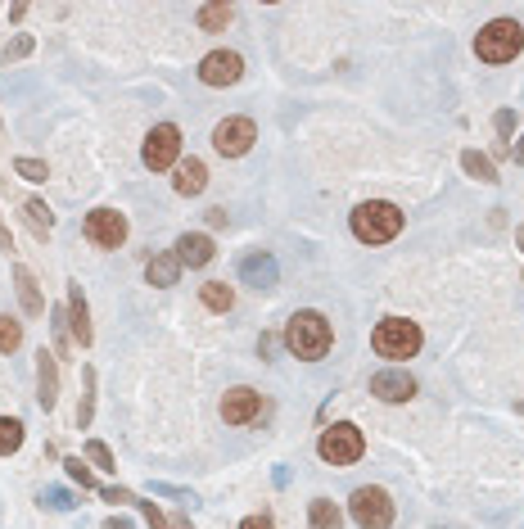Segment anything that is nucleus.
I'll return each instance as SVG.
<instances>
[{
    "mask_svg": "<svg viewBox=\"0 0 524 529\" xmlns=\"http://www.w3.org/2000/svg\"><path fill=\"white\" fill-rule=\"evenodd\" d=\"M105 498H109V503H136L127 489H105Z\"/></svg>",
    "mask_w": 524,
    "mask_h": 529,
    "instance_id": "nucleus-33",
    "label": "nucleus"
},
{
    "mask_svg": "<svg viewBox=\"0 0 524 529\" xmlns=\"http://www.w3.org/2000/svg\"><path fill=\"white\" fill-rule=\"evenodd\" d=\"M240 529H271V521H267V516H249Z\"/></svg>",
    "mask_w": 524,
    "mask_h": 529,
    "instance_id": "nucleus-34",
    "label": "nucleus"
},
{
    "mask_svg": "<svg viewBox=\"0 0 524 529\" xmlns=\"http://www.w3.org/2000/svg\"><path fill=\"white\" fill-rule=\"evenodd\" d=\"M213 259V240L208 236H181L176 240V263L181 267H204Z\"/></svg>",
    "mask_w": 524,
    "mask_h": 529,
    "instance_id": "nucleus-15",
    "label": "nucleus"
},
{
    "mask_svg": "<svg viewBox=\"0 0 524 529\" xmlns=\"http://www.w3.org/2000/svg\"><path fill=\"white\" fill-rule=\"evenodd\" d=\"M23 213H27V222H32V231H41V236H45V231L55 227V213H50V209H45L41 199H27V204H23Z\"/></svg>",
    "mask_w": 524,
    "mask_h": 529,
    "instance_id": "nucleus-24",
    "label": "nucleus"
},
{
    "mask_svg": "<svg viewBox=\"0 0 524 529\" xmlns=\"http://www.w3.org/2000/svg\"><path fill=\"white\" fill-rule=\"evenodd\" d=\"M330 340H335V331H330V321H326L321 312H294L289 326H285V344H289V353L303 358V362L326 358V353H330Z\"/></svg>",
    "mask_w": 524,
    "mask_h": 529,
    "instance_id": "nucleus-1",
    "label": "nucleus"
},
{
    "mask_svg": "<svg viewBox=\"0 0 524 529\" xmlns=\"http://www.w3.org/2000/svg\"><path fill=\"white\" fill-rule=\"evenodd\" d=\"M398 231H402V213L393 204H385V199H371V204H362L353 213V236L367 240V245H385Z\"/></svg>",
    "mask_w": 524,
    "mask_h": 529,
    "instance_id": "nucleus-3",
    "label": "nucleus"
},
{
    "mask_svg": "<svg viewBox=\"0 0 524 529\" xmlns=\"http://www.w3.org/2000/svg\"><path fill=\"white\" fill-rule=\"evenodd\" d=\"M18 443H23V425L14 416H0V457H9Z\"/></svg>",
    "mask_w": 524,
    "mask_h": 529,
    "instance_id": "nucleus-25",
    "label": "nucleus"
},
{
    "mask_svg": "<svg viewBox=\"0 0 524 529\" xmlns=\"http://www.w3.org/2000/svg\"><path fill=\"white\" fill-rule=\"evenodd\" d=\"M105 529H131V525H127V521H109Z\"/></svg>",
    "mask_w": 524,
    "mask_h": 529,
    "instance_id": "nucleus-36",
    "label": "nucleus"
},
{
    "mask_svg": "<svg viewBox=\"0 0 524 529\" xmlns=\"http://www.w3.org/2000/svg\"><path fill=\"white\" fill-rule=\"evenodd\" d=\"M140 512H145V521H149V529H167V521H163V512L154 507V503H136Z\"/></svg>",
    "mask_w": 524,
    "mask_h": 529,
    "instance_id": "nucleus-31",
    "label": "nucleus"
},
{
    "mask_svg": "<svg viewBox=\"0 0 524 529\" xmlns=\"http://www.w3.org/2000/svg\"><path fill=\"white\" fill-rule=\"evenodd\" d=\"M516 163H524V140H520V149H516Z\"/></svg>",
    "mask_w": 524,
    "mask_h": 529,
    "instance_id": "nucleus-37",
    "label": "nucleus"
},
{
    "mask_svg": "<svg viewBox=\"0 0 524 529\" xmlns=\"http://www.w3.org/2000/svg\"><path fill=\"white\" fill-rule=\"evenodd\" d=\"M240 73H245V59L236 50H213L199 64V82L204 86H231V82H240Z\"/></svg>",
    "mask_w": 524,
    "mask_h": 529,
    "instance_id": "nucleus-10",
    "label": "nucleus"
},
{
    "mask_svg": "<svg viewBox=\"0 0 524 529\" xmlns=\"http://www.w3.org/2000/svg\"><path fill=\"white\" fill-rule=\"evenodd\" d=\"M36 381H41V407L50 412L55 407V398H59V376H55V358L50 353H41V362H36Z\"/></svg>",
    "mask_w": 524,
    "mask_h": 529,
    "instance_id": "nucleus-17",
    "label": "nucleus"
},
{
    "mask_svg": "<svg viewBox=\"0 0 524 529\" xmlns=\"http://www.w3.org/2000/svg\"><path fill=\"white\" fill-rule=\"evenodd\" d=\"M68 321H73V335H77V344L86 349V344H91V312H86L82 285H68Z\"/></svg>",
    "mask_w": 524,
    "mask_h": 529,
    "instance_id": "nucleus-13",
    "label": "nucleus"
},
{
    "mask_svg": "<svg viewBox=\"0 0 524 529\" xmlns=\"http://www.w3.org/2000/svg\"><path fill=\"white\" fill-rule=\"evenodd\" d=\"M199 294H204V303H208L213 312H231V303H236V290H231L227 280H208Z\"/></svg>",
    "mask_w": 524,
    "mask_h": 529,
    "instance_id": "nucleus-21",
    "label": "nucleus"
},
{
    "mask_svg": "<svg viewBox=\"0 0 524 529\" xmlns=\"http://www.w3.org/2000/svg\"><path fill=\"white\" fill-rule=\"evenodd\" d=\"M524 46V27L516 18H498V23H489L479 36H475V55L484 59V64H507V59H516Z\"/></svg>",
    "mask_w": 524,
    "mask_h": 529,
    "instance_id": "nucleus-2",
    "label": "nucleus"
},
{
    "mask_svg": "<svg viewBox=\"0 0 524 529\" xmlns=\"http://www.w3.org/2000/svg\"><path fill=\"white\" fill-rule=\"evenodd\" d=\"M258 412H262V394L249 390V385H240V390H231V394L222 398V416H227L231 425H245V421H254Z\"/></svg>",
    "mask_w": 524,
    "mask_h": 529,
    "instance_id": "nucleus-11",
    "label": "nucleus"
},
{
    "mask_svg": "<svg viewBox=\"0 0 524 529\" xmlns=\"http://www.w3.org/2000/svg\"><path fill=\"white\" fill-rule=\"evenodd\" d=\"M14 172H18L23 181H45V177H50V168H45L41 158H14Z\"/></svg>",
    "mask_w": 524,
    "mask_h": 529,
    "instance_id": "nucleus-27",
    "label": "nucleus"
},
{
    "mask_svg": "<svg viewBox=\"0 0 524 529\" xmlns=\"http://www.w3.org/2000/svg\"><path fill=\"white\" fill-rule=\"evenodd\" d=\"M145 276H149V285H176V276H181L176 254H154L149 267H145Z\"/></svg>",
    "mask_w": 524,
    "mask_h": 529,
    "instance_id": "nucleus-18",
    "label": "nucleus"
},
{
    "mask_svg": "<svg viewBox=\"0 0 524 529\" xmlns=\"http://www.w3.org/2000/svg\"><path fill=\"white\" fill-rule=\"evenodd\" d=\"M172 186H176L181 195H199V190L208 186V168H204L199 158H186V163H176V177H172Z\"/></svg>",
    "mask_w": 524,
    "mask_h": 529,
    "instance_id": "nucleus-14",
    "label": "nucleus"
},
{
    "mask_svg": "<svg viewBox=\"0 0 524 529\" xmlns=\"http://www.w3.org/2000/svg\"><path fill=\"white\" fill-rule=\"evenodd\" d=\"M317 453H321L330 466H353V462L367 453V439H362V430H358V425L339 421V425H330V430L321 434Z\"/></svg>",
    "mask_w": 524,
    "mask_h": 529,
    "instance_id": "nucleus-5",
    "label": "nucleus"
},
{
    "mask_svg": "<svg viewBox=\"0 0 524 529\" xmlns=\"http://www.w3.org/2000/svg\"><path fill=\"white\" fill-rule=\"evenodd\" d=\"M520 249H524V231H520Z\"/></svg>",
    "mask_w": 524,
    "mask_h": 529,
    "instance_id": "nucleus-38",
    "label": "nucleus"
},
{
    "mask_svg": "<svg viewBox=\"0 0 524 529\" xmlns=\"http://www.w3.org/2000/svg\"><path fill=\"white\" fill-rule=\"evenodd\" d=\"M86 240H96L100 249H118L127 240V218L114 209H96L86 213Z\"/></svg>",
    "mask_w": 524,
    "mask_h": 529,
    "instance_id": "nucleus-8",
    "label": "nucleus"
},
{
    "mask_svg": "<svg viewBox=\"0 0 524 529\" xmlns=\"http://www.w3.org/2000/svg\"><path fill=\"white\" fill-rule=\"evenodd\" d=\"M41 503H50V507H59V512H68V507H73V498H68L64 489H45V493H41Z\"/></svg>",
    "mask_w": 524,
    "mask_h": 529,
    "instance_id": "nucleus-30",
    "label": "nucleus"
},
{
    "mask_svg": "<svg viewBox=\"0 0 524 529\" xmlns=\"http://www.w3.org/2000/svg\"><path fill=\"white\" fill-rule=\"evenodd\" d=\"M86 457H91V462H96L100 471H114V453H109V448H105L100 439H91V443H86Z\"/></svg>",
    "mask_w": 524,
    "mask_h": 529,
    "instance_id": "nucleus-28",
    "label": "nucleus"
},
{
    "mask_svg": "<svg viewBox=\"0 0 524 529\" xmlns=\"http://www.w3.org/2000/svg\"><path fill=\"white\" fill-rule=\"evenodd\" d=\"M511 127H516V118H511V114H498V132L507 136V132H511Z\"/></svg>",
    "mask_w": 524,
    "mask_h": 529,
    "instance_id": "nucleus-35",
    "label": "nucleus"
},
{
    "mask_svg": "<svg viewBox=\"0 0 524 529\" xmlns=\"http://www.w3.org/2000/svg\"><path fill=\"white\" fill-rule=\"evenodd\" d=\"M64 466H68V475H73V480H77V484H82V489H96V475H91V471H86V466H82V457H68V462H64Z\"/></svg>",
    "mask_w": 524,
    "mask_h": 529,
    "instance_id": "nucleus-29",
    "label": "nucleus"
},
{
    "mask_svg": "<svg viewBox=\"0 0 524 529\" xmlns=\"http://www.w3.org/2000/svg\"><path fill=\"white\" fill-rule=\"evenodd\" d=\"M176 154H181V132L172 127V123H163V127H154V132L145 136V168H154V172H163V168H172L176 163Z\"/></svg>",
    "mask_w": 524,
    "mask_h": 529,
    "instance_id": "nucleus-7",
    "label": "nucleus"
},
{
    "mask_svg": "<svg viewBox=\"0 0 524 529\" xmlns=\"http://www.w3.org/2000/svg\"><path fill=\"white\" fill-rule=\"evenodd\" d=\"M353 521L362 529H389L393 525V503L385 489H358L353 493Z\"/></svg>",
    "mask_w": 524,
    "mask_h": 529,
    "instance_id": "nucleus-6",
    "label": "nucleus"
},
{
    "mask_svg": "<svg viewBox=\"0 0 524 529\" xmlns=\"http://www.w3.org/2000/svg\"><path fill=\"white\" fill-rule=\"evenodd\" d=\"M461 168H466L470 177H479L484 186H493V181H498V172H493V163H489V158H484L479 149H466V154H461Z\"/></svg>",
    "mask_w": 524,
    "mask_h": 529,
    "instance_id": "nucleus-22",
    "label": "nucleus"
},
{
    "mask_svg": "<svg viewBox=\"0 0 524 529\" xmlns=\"http://www.w3.org/2000/svg\"><path fill=\"white\" fill-rule=\"evenodd\" d=\"M254 140H258V127H254L249 118H227V123H217V132H213L217 154H227V158L249 154V145H254Z\"/></svg>",
    "mask_w": 524,
    "mask_h": 529,
    "instance_id": "nucleus-9",
    "label": "nucleus"
},
{
    "mask_svg": "<svg viewBox=\"0 0 524 529\" xmlns=\"http://www.w3.org/2000/svg\"><path fill=\"white\" fill-rule=\"evenodd\" d=\"M240 276H245L254 290H271V285H276V259H271V254H254V259L240 263Z\"/></svg>",
    "mask_w": 524,
    "mask_h": 529,
    "instance_id": "nucleus-16",
    "label": "nucleus"
},
{
    "mask_svg": "<svg viewBox=\"0 0 524 529\" xmlns=\"http://www.w3.org/2000/svg\"><path fill=\"white\" fill-rule=\"evenodd\" d=\"M416 349H420V326H416V321L385 317V321L376 326V353H380V358L402 362V358H411Z\"/></svg>",
    "mask_w": 524,
    "mask_h": 529,
    "instance_id": "nucleus-4",
    "label": "nucleus"
},
{
    "mask_svg": "<svg viewBox=\"0 0 524 529\" xmlns=\"http://www.w3.org/2000/svg\"><path fill=\"white\" fill-rule=\"evenodd\" d=\"M27 50H32V36H18L14 46H5V59H23Z\"/></svg>",
    "mask_w": 524,
    "mask_h": 529,
    "instance_id": "nucleus-32",
    "label": "nucleus"
},
{
    "mask_svg": "<svg viewBox=\"0 0 524 529\" xmlns=\"http://www.w3.org/2000/svg\"><path fill=\"white\" fill-rule=\"evenodd\" d=\"M227 23H231V5H204L199 9V27L204 32H222Z\"/></svg>",
    "mask_w": 524,
    "mask_h": 529,
    "instance_id": "nucleus-23",
    "label": "nucleus"
},
{
    "mask_svg": "<svg viewBox=\"0 0 524 529\" xmlns=\"http://www.w3.org/2000/svg\"><path fill=\"white\" fill-rule=\"evenodd\" d=\"M371 394L385 398V402H407L416 394V381L407 371H380V376H371Z\"/></svg>",
    "mask_w": 524,
    "mask_h": 529,
    "instance_id": "nucleus-12",
    "label": "nucleus"
},
{
    "mask_svg": "<svg viewBox=\"0 0 524 529\" xmlns=\"http://www.w3.org/2000/svg\"><path fill=\"white\" fill-rule=\"evenodd\" d=\"M14 285H18L23 312H41V308H45V303H41V294H36V280H32V271H27V267H14Z\"/></svg>",
    "mask_w": 524,
    "mask_h": 529,
    "instance_id": "nucleus-19",
    "label": "nucleus"
},
{
    "mask_svg": "<svg viewBox=\"0 0 524 529\" xmlns=\"http://www.w3.org/2000/svg\"><path fill=\"white\" fill-rule=\"evenodd\" d=\"M307 521H312V529H339L344 525V516H339V507H335L330 498H317V503L307 507Z\"/></svg>",
    "mask_w": 524,
    "mask_h": 529,
    "instance_id": "nucleus-20",
    "label": "nucleus"
},
{
    "mask_svg": "<svg viewBox=\"0 0 524 529\" xmlns=\"http://www.w3.org/2000/svg\"><path fill=\"white\" fill-rule=\"evenodd\" d=\"M23 344V326L14 317H0V353H14Z\"/></svg>",
    "mask_w": 524,
    "mask_h": 529,
    "instance_id": "nucleus-26",
    "label": "nucleus"
}]
</instances>
